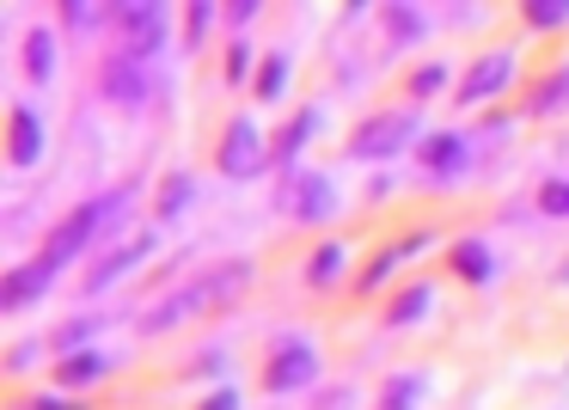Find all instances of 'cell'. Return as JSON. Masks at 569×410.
Wrapping results in <instances>:
<instances>
[{"mask_svg":"<svg viewBox=\"0 0 569 410\" xmlns=\"http://www.w3.org/2000/svg\"><path fill=\"white\" fill-rule=\"evenodd\" d=\"M123 202H129V190H111V197H99V202H87V209H74V214H68L62 227H56V239H50V246H43V258H50L56 270H62V263L74 258V251L87 246V239L99 233V227L111 221L117 209H123Z\"/></svg>","mask_w":569,"mask_h":410,"instance_id":"1","label":"cell"},{"mask_svg":"<svg viewBox=\"0 0 569 410\" xmlns=\"http://www.w3.org/2000/svg\"><path fill=\"white\" fill-rule=\"evenodd\" d=\"M410 141H417V117L380 111V117H368V123L349 136V153H356V160H392V153H405Z\"/></svg>","mask_w":569,"mask_h":410,"instance_id":"2","label":"cell"},{"mask_svg":"<svg viewBox=\"0 0 569 410\" xmlns=\"http://www.w3.org/2000/svg\"><path fill=\"white\" fill-rule=\"evenodd\" d=\"M312 380H319V349H312L307 337H282L270 368H263V386H270V392H288V386H312Z\"/></svg>","mask_w":569,"mask_h":410,"instance_id":"3","label":"cell"},{"mask_svg":"<svg viewBox=\"0 0 569 410\" xmlns=\"http://www.w3.org/2000/svg\"><path fill=\"white\" fill-rule=\"evenodd\" d=\"M104 99L123 104V111H141V104L153 99V80L141 62H129V56H117L111 68H104Z\"/></svg>","mask_w":569,"mask_h":410,"instance_id":"4","label":"cell"},{"mask_svg":"<svg viewBox=\"0 0 569 410\" xmlns=\"http://www.w3.org/2000/svg\"><path fill=\"white\" fill-rule=\"evenodd\" d=\"M258 166H263L258 123H246V117H233V129H227V141H221V172H227V178H251Z\"/></svg>","mask_w":569,"mask_h":410,"instance_id":"5","label":"cell"},{"mask_svg":"<svg viewBox=\"0 0 569 410\" xmlns=\"http://www.w3.org/2000/svg\"><path fill=\"white\" fill-rule=\"evenodd\" d=\"M123 43H129V62H141V56H153L166 43V13L160 7H123Z\"/></svg>","mask_w":569,"mask_h":410,"instance_id":"6","label":"cell"},{"mask_svg":"<svg viewBox=\"0 0 569 410\" xmlns=\"http://www.w3.org/2000/svg\"><path fill=\"white\" fill-rule=\"evenodd\" d=\"M508 80H515V56L508 50H496V56H483L478 68H471V80L459 87V104H483L490 92H502Z\"/></svg>","mask_w":569,"mask_h":410,"instance_id":"7","label":"cell"},{"mask_svg":"<svg viewBox=\"0 0 569 410\" xmlns=\"http://www.w3.org/2000/svg\"><path fill=\"white\" fill-rule=\"evenodd\" d=\"M331 209H337V190H331V178H325V172H307V178H300L295 221H307V227H325V221H331Z\"/></svg>","mask_w":569,"mask_h":410,"instance_id":"8","label":"cell"},{"mask_svg":"<svg viewBox=\"0 0 569 410\" xmlns=\"http://www.w3.org/2000/svg\"><path fill=\"white\" fill-rule=\"evenodd\" d=\"M50 282H56V263H50V258L26 263V270L7 276V288H0V307H26V300H38Z\"/></svg>","mask_w":569,"mask_h":410,"instance_id":"9","label":"cell"},{"mask_svg":"<svg viewBox=\"0 0 569 410\" xmlns=\"http://www.w3.org/2000/svg\"><path fill=\"white\" fill-rule=\"evenodd\" d=\"M422 246H429V233H410V239H398V246H386V251H380V258H373V263H368V270H361V282H356V288H361V294H368V288H380V282H386V276H392V270H398V263H405V258H410V251H422Z\"/></svg>","mask_w":569,"mask_h":410,"instance_id":"10","label":"cell"},{"mask_svg":"<svg viewBox=\"0 0 569 410\" xmlns=\"http://www.w3.org/2000/svg\"><path fill=\"white\" fill-rule=\"evenodd\" d=\"M148 251H153V239H129L123 251H111V258H104L99 270L87 276V288H92V294H99V288H111L117 276H129V263H141V258H148Z\"/></svg>","mask_w":569,"mask_h":410,"instance_id":"11","label":"cell"},{"mask_svg":"<svg viewBox=\"0 0 569 410\" xmlns=\"http://www.w3.org/2000/svg\"><path fill=\"white\" fill-rule=\"evenodd\" d=\"M422 166H429L435 178L459 172V166H466V141H459L453 129H447V136H429V141H422Z\"/></svg>","mask_w":569,"mask_h":410,"instance_id":"12","label":"cell"},{"mask_svg":"<svg viewBox=\"0 0 569 410\" xmlns=\"http://www.w3.org/2000/svg\"><path fill=\"white\" fill-rule=\"evenodd\" d=\"M453 270L459 276H466V282H490V276H496V258H490V246H483V239H459V246H453Z\"/></svg>","mask_w":569,"mask_h":410,"instance_id":"13","label":"cell"},{"mask_svg":"<svg viewBox=\"0 0 569 410\" xmlns=\"http://www.w3.org/2000/svg\"><path fill=\"white\" fill-rule=\"evenodd\" d=\"M38 148H43V117L19 104V111H13V166H31V160H38Z\"/></svg>","mask_w":569,"mask_h":410,"instance_id":"14","label":"cell"},{"mask_svg":"<svg viewBox=\"0 0 569 410\" xmlns=\"http://www.w3.org/2000/svg\"><path fill=\"white\" fill-rule=\"evenodd\" d=\"M104 373H111V368H104V356H92V349H74V356L56 368V380H62V386H92V380H104Z\"/></svg>","mask_w":569,"mask_h":410,"instance_id":"15","label":"cell"},{"mask_svg":"<svg viewBox=\"0 0 569 410\" xmlns=\"http://www.w3.org/2000/svg\"><path fill=\"white\" fill-rule=\"evenodd\" d=\"M343 263H349L343 246H337V239H325V246L312 251V263H307V282H312V288H331L337 276H343Z\"/></svg>","mask_w":569,"mask_h":410,"instance_id":"16","label":"cell"},{"mask_svg":"<svg viewBox=\"0 0 569 410\" xmlns=\"http://www.w3.org/2000/svg\"><path fill=\"white\" fill-rule=\"evenodd\" d=\"M26 74L38 80V87L56 74V38H50V31H31V38H26Z\"/></svg>","mask_w":569,"mask_h":410,"instance_id":"17","label":"cell"},{"mask_svg":"<svg viewBox=\"0 0 569 410\" xmlns=\"http://www.w3.org/2000/svg\"><path fill=\"white\" fill-rule=\"evenodd\" d=\"M422 392H429V380H422V373H398V380L380 392V410H417Z\"/></svg>","mask_w":569,"mask_h":410,"instance_id":"18","label":"cell"},{"mask_svg":"<svg viewBox=\"0 0 569 410\" xmlns=\"http://www.w3.org/2000/svg\"><path fill=\"white\" fill-rule=\"evenodd\" d=\"M429 300H435V288H429V282H410L405 294L392 300V312H386V319H392V324H417L422 312H429Z\"/></svg>","mask_w":569,"mask_h":410,"instance_id":"19","label":"cell"},{"mask_svg":"<svg viewBox=\"0 0 569 410\" xmlns=\"http://www.w3.org/2000/svg\"><path fill=\"white\" fill-rule=\"evenodd\" d=\"M312 129H319V111H300L295 123H288L282 136H276V160H295V153L312 141Z\"/></svg>","mask_w":569,"mask_h":410,"instance_id":"20","label":"cell"},{"mask_svg":"<svg viewBox=\"0 0 569 410\" xmlns=\"http://www.w3.org/2000/svg\"><path fill=\"white\" fill-rule=\"evenodd\" d=\"M422 31H429V26H422L417 7H386V38H392V43H417Z\"/></svg>","mask_w":569,"mask_h":410,"instance_id":"21","label":"cell"},{"mask_svg":"<svg viewBox=\"0 0 569 410\" xmlns=\"http://www.w3.org/2000/svg\"><path fill=\"white\" fill-rule=\"evenodd\" d=\"M563 19H569V0H532V7H527V26L532 31H557Z\"/></svg>","mask_w":569,"mask_h":410,"instance_id":"22","label":"cell"},{"mask_svg":"<svg viewBox=\"0 0 569 410\" xmlns=\"http://www.w3.org/2000/svg\"><path fill=\"white\" fill-rule=\"evenodd\" d=\"M557 104H569V68H557V74L532 92V111H557Z\"/></svg>","mask_w":569,"mask_h":410,"instance_id":"23","label":"cell"},{"mask_svg":"<svg viewBox=\"0 0 569 410\" xmlns=\"http://www.w3.org/2000/svg\"><path fill=\"white\" fill-rule=\"evenodd\" d=\"M282 87H288V56H270L258 68V99H282Z\"/></svg>","mask_w":569,"mask_h":410,"instance_id":"24","label":"cell"},{"mask_svg":"<svg viewBox=\"0 0 569 410\" xmlns=\"http://www.w3.org/2000/svg\"><path fill=\"white\" fill-rule=\"evenodd\" d=\"M441 87H447V62H429V68L410 74V92H417V99H429V92H441Z\"/></svg>","mask_w":569,"mask_h":410,"instance_id":"25","label":"cell"},{"mask_svg":"<svg viewBox=\"0 0 569 410\" xmlns=\"http://www.w3.org/2000/svg\"><path fill=\"white\" fill-rule=\"evenodd\" d=\"M184 202H190V178H184V172H178V178H172V184H166V197H160V214H166V221H172V214H178V209H184Z\"/></svg>","mask_w":569,"mask_h":410,"instance_id":"26","label":"cell"},{"mask_svg":"<svg viewBox=\"0 0 569 410\" xmlns=\"http://www.w3.org/2000/svg\"><path fill=\"white\" fill-rule=\"evenodd\" d=\"M539 209L545 214H569V184H545L539 190Z\"/></svg>","mask_w":569,"mask_h":410,"instance_id":"27","label":"cell"},{"mask_svg":"<svg viewBox=\"0 0 569 410\" xmlns=\"http://www.w3.org/2000/svg\"><path fill=\"white\" fill-rule=\"evenodd\" d=\"M190 43H202V31H209V19H214V7H209V0H197V7H190Z\"/></svg>","mask_w":569,"mask_h":410,"instance_id":"28","label":"cell"},{"mask_svg":"<svg viewBox=\"0 0 569 410\" xmlns=\"http://www.w3.org/2000/svg\"><path fill=\"white\" fill-rule=\"evenodd\" d=\"M246 74H251V50L233 43V56H227V80H246Z\"/></svg>","mask_w":569,"mask_h":410,"instance_id":"29","label":"cell"},{"mask_svg":"<svg viewBox=\"0 0 569 410\" xmlns=\"http://www.w3.org/2000/svg\"><path fill=\"white\" fill-rule=\"evenodd\" d=\"M319 410H356V392H349V386H337V392L319 398Z\"/></svg>","mask_w":569,"mask_h":410,"instance_id":"30","label":"cell"},{"mask_svg":"<svg viewBox=\"0 0 569 410\" xmlns=\"http://www.w3.org/2000/svg\"><path fill=\"white\" fill-rule=\"evenodd\" d=\"M87 331H92V319H80V324H68L62 337H56V349H74V343H87Z\"/></svg>","mask_w":569,"mask_h":410,"instance_id":"31","label":"cell"},{"mask_svg":"<svg viewBox=\"0 0 569 410\" xmlns=\"http://www.w3.org/2000/svg\"><path fill=\"white\" fill-rule=\"evenodd\" d=\"M197 410H239V392H233V386H221V392H214L209 404H197Z\"/></svg>","mask_w":569,"mask_h":410,"instance_id":"32","label":"cell"},{"mask_svg":"<svg viewBox=\"0 0 569 410\" xmlns=\"http://www.w3.org/2000/svg\"><path fill=\"white\" fill-rule=\"evenodd\" d=\"M227 19H233V26H251V19H258V0H239V7H227Z\"/></svg>","mask_w":569,"mask_h":410,"instance_id":"33","label":"cell"},{"mask_svg":"<svg viewBox=\"0 0 569 410\" xmlns=\"http://www.w3.org/2000/svg\"><path fill=\"white\" fill-rule=\"evenodd\" d=\"M62 19H68V26H87V19H99V13H92V7H80V0H68Z\"/></svg>","mask_w":569,"mask_h":410,"instance_id":"34","label":"cell"},{"mask_svg":"<svg viewBox=\"0 0 569 410\" xmlns=\"http://www.w3.org/2000/svg\"><path fill=\"white\" fill-rule=\"evenodd\" d=\"M26 410H68V404H62V398H31Z\"/></svg>","mask_w":569,"mask_h":410,"instance_id":"35","label":"cell"}]
</instances>
